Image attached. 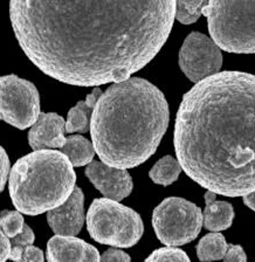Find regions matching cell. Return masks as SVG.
Masks as SVG:
<instances>
[{
    "label": "cell",
    "instance_id": "cell-15",
    "mask_svg": "<svg viewBox=\"0 0 255 262\" xmlns=\"http://www.w3.org/2000/svg\"><path fill=\"white\" fill-rule=\"evenodd\" d=\"M102 95V90L95 88L89 94L84 101H80L75 106L69 110L65 131L68 134L87 133L90 130V121L98 98Z\"/></svg>",
    "mask_w": 255,
    "mask_h": 262
},
{
    "label": "cell",
    "instance_id": "cell-1",
    "mask_svg": "<svg viewBox=\"0 0 255 262\" xmlns=\"http://www.w3.org/2000/svg\"><path fill=\"white\" fill-rule=\"evenodd\" d=\"M176 2L12 0L20 47L46 75L79 87L126 81L158 54Z\"/></svg>",
    "mask_w": 255,
    "mask_h": 262
},
{
    "label": "cell",
    "instance_id": "cell-4",
    "mask_svg": "<svg viewBox=\"0 0 255 262\" xmlns=\"http://www.w3.org/2000/svg\"><path fill=\"white\" fill-rule=\"evenodd\" d=\"M76 183L69 159L56 150H36L24 156L12 167L8 191L16 211L39 215L67 202Z\"/></svg>",
    "mask_w": 255,
    "mask_h": 262
},
{
    "label": "cell",
    "instance_id": "cell-19",
    "mask_svg": "<svg viewBox=\"0 0 255 262\" xmlns=\"http://www.w3.org/2000/svg\"><path fill=\"white\" fill-rule=\"evenodd\" d=\"M207 2H176L175 19L184 25L196 23L203 15V8Z\"/></svg>",
    "mask_w": 255,
    "mask_h": 262
},
{
    "label": "cell",
    "instance_id": "cell-28",
    "mask_svg": "<svg viewBox=\"0 0 255 262\" xmlns=\"http://www.w3.org/2000/svg\"><path fill=\"white\" fill-rule=\"evenodd\" d=\"M244 203L246 206H248L250 210L255 212V191L244 196Z\"/></svg>",
    "mask_w": 255,
    "mask_h": 262
},
{
    "label": "cell",
    "instance_id": "cell-3",
    "mask_svg": "<svg viewBox=\"0 0 255 262\" xmlns=\"http://www.w3.org/2000/svg\"><path fill=\"white\" fill-rule=\"evenodd\" d=\"M170 112L155 84L130 77L102 93L90 121L93 146L105 165L133 169L156 152L165 135Z\"/></svg>",
    "mask_w": 255,
    "mask_h": 262
},
{
    "label": "cell",
    "instance_id": "cell-20",
    "mask_svg": "<svg viewBox=\"0 0 255 262\" xmlns=\"http://www.w3.org/2000/svg\"><path fill=\"white\" fill-rule=\"evenodd\" d=\"M25 226L23 213L19 211L4 210L0 212V229L8 239L20 234Z\"/></svg>",
    "mask_w": 255,
    "mask_h": 262
},
{
    "label": "cell",
    "instance_id": "cell-5",
    "mask_svg": "<svg viewBox=\"0 0 255 262\" xmlns=\"http://www.w3.org/2000/svg\"><path fill=\"white\" fill-rule=\"evenodd\" d=\"M211 39L223 51L255 53V2H207L203 8Z\"/></svg>",
    "mask_w": 255,
    "mask_h": 262
},
{
    "label": "cell",
    "instance_id": "cell-21",
    "mask_svg": "<svg viewBox=\"0 0 255 262\" xmlns=\"http://www.w3.org/2000/svg\"><path fill=\"white\" fill-rule=\"evenodd\" d=\"M144 262H191V260L182 249L163 247L152 252Z\"/></svg>",
    "mask_w": 255,
    "mask_h": 262
},
{
    "label": "cell",
    "instance_id": "cell-14",
    "mask_svg": "<svg viewBox=\"0 0 255 262\" xmlns=\"http://www.w3.org/2000/svg\"><path fill=\"white\" fill-rule=\"evenodd\" d=\"M205 210L203 213L204 227L212 232L225 231L232 226L234 219L233 206L224 200H217L211 191L205 193Z\"/></svg>",
    "mask_w": 255,
    "mask_h": 262
},
{
    "label": "cell",
    "instance_id": "cell-9",
    "mask_svg": "<svg viewBox=\"0 0 255 262\" xmlns=\"http://www.w3.org/2000/svg\"><path fill=\"white\" fill-rule=\"evenodd\" d=\"M178 62L187 79L198 83L219 73L223 54L211 38L203 33L192 32L180 48Z\"/></svg>",
    "mask_w": 255,
    "mask_h": 262
},
{
    "label": "cell",
    "instance_id": "cell-22",
    "mask_svg": "<svg viewBox=\"0 0 255 262\" xmlns=\"http://www.w3.org/2000/svg\"><path fill=\"white\" fill-rule=\"evenodd\" d=\"M10 260L13 262H45L44 252L33 245L14 246L11 248Z\"/></svg>",
    "mask_w": 255,
    "mask_h": 262
},
{
    "label": "cell",
    "instance_id": "cell-7",
    "mask_svg": "<svg viewBox=\"0 0 255 262\" xmlns=\"http://www.w3.org/2000/svg\"><path fill=\"white\" fill-rule=\"evenodd\" d=\"M152 226L160 243L167 247H178L198 236L203 227V213L196 204L170 196L154 210Z\"/></svg>",
    "mask_w": 255,
    "mask_h": 262
},
{
    "label": "cell",
    "instance_id": "cell-25",
    "mask_svg": "<svg viewBox=\"0 0 255 262\" xmlns=\"http://www.w3.org/2000/svg\"><path fill=\"white\" fill-rule=\"evenodd\" d=\"M224 262H247V255L244 248L239 245H228L227 252H226Z\"/></svg>",
    "mask_w": 255,
    "mask_h": 262
},
{
    "label": "cell",
    "instance_id": "cell-13",
    "mask_svg": "<svg viewBox=\"0 0 255 262\" xmlns=\"http://www.w3.org/2000/svg\"><path fill=\"white\" fill-rule=\"evenodd\" d=\"M65 120L55 113H41L31 130L28 131V143L33 150L56 149L63 146Z\"/></svg>",
    "mask_w": 255,
    "mask_h": 262
},
{
    "label": "cell",
    "instance_id": "cell-16",
    "mask_svg": "<svg viewBox=\"0 0 255 262\" xmlns=\"http://www.w3.org/2000/svg\"><path fill=\"white\" fill-rule=\"evenodd\" d=\"M61 152L75 167L89 165L93 162L94 156H95L93 143L88 141L87 138L79 136V135L66 138L65 144L61 147Z\"/></svg>",
    "mask_w": 255,
    "mask_h": 262
},
{
    "label": "cell",
    "instance_id": "cell-8",
    "mask_svg": "<svg viewBox=\"0 0 255 262\" xmlns=\"http://www.w3.org/2000/svg\"><path fill=\"white\" fill-rule=\"evenodd\" d=\"M39 92L31 81L11 74L0 76V120L25 130L40 116Z\"/></svg>",
    "mask_w": 255,
    "mask_h": 262
},
{
    "label": "cell",
    "instance_id": "cell-27",
    "mask_svg": "<svg viewBox=\"0 0 255 262\" xmlns=\"http://www.w3.org/2000/svg\"><path fill=\"white\" fill-rule=\"evenodd\" d=\"M11 241L0 229V262H6L10 259Z\"/></svg>",
    "mask_w": 255,
    "mask_h": 262
},
{
    "label": "cell",
    "instance_id": "cell-23",
    "mask_svg": "<svg viewBox=\"0 0 255 262\" xmlns=\"http://www.w3.org/2000/svg\"><path fill=\"white\" fill-rule=\"evenodd\" d=\"M10 171V158H8V155L6 154L5 149H4L3 146H0V193H2L4 188H5Z\"/></svg>",
    "mask_w": 255,
    "mask_h": 262
},
{
    "label": "cell",
    "instance_id": "cell-24",
    "mask_svg": "<svg viewBox=\"0 0 255 262\" xmlns=\"http://www.w3.org/2000/svg\"><path fill=\"white\" fill-rule=\"evenodd\" d=\"M34 239H35L34 232L32 231V228L30 226H27V225L25 224L22 233L16 236H14L13 239H10L11 247H14V246L33 245V243H34Z\"/></svg>",
    "mask_w": 255,
    "mask_h": 262
},
{
    "label": "cell",
    "instance_id": "cell-6",
    "mask_svg": "<svg viewBox=\"0 0 255 262\" xmlns=\"http://www.w3.org/2000/svg\"><path fill=\"white\" fill-rule=\"evenodd\" d=\"M87 229L96 243L130 248L141 240L144 225L133 208L112 199H95L87 213Z\"/></svg>",
    "mask_w": 255,
    "mask_h": 262
},
{
    "label": "cell",
    "instance_id": "cell-2",
    "mask_svg": "<svg viewBox=\"0 0 255 262\" xmlns=\"http://www.w3.org/2000/svg\"><path fill=\"white\" fill-rule=\"evenodd\" d=\"M182 170L216 194L255 191V75L221 72L185 94L175 124Z\"/></svg>",
    "mask_w": 255,
    "mask_h": 262
},
{
    "label": "cell",
    "instance_id": "cell-18",
    "mask_svg": "<svg viewBox=\"0 0 255 262\" xmlns=\"http://www.w3.org/2000/svg\"><path fill=\"white\" fill-rule=\"evenodd\" d=\"M182 166L179 162L172 156H165L152 166L150 170V178L155 184L168 186L178 179Z\"/></svg>",
    "mask_w": 255,
    "mask_h": 262
},
{
    "label": "cell",
    "instance_id": "cell-17",
    "mask_svg": "<svg viewBox=\"0 0 255 262\" xmlns=\"http://www.w3.org/2000/svg\"><path fill=\"white\" fill-rule=\"evenodd\" d=\"M228 244L219 232H213L201 237L197 245V255L201 262L223 260L227 252Z\"/></svg>",
    "mask_w": 255,
    "mask_h": 262
},
{
    "label": "cell",
    "instance_id": "cell-11",
    "mask_svg": "<svg viewBox=\"0 0 255 262\" xmlns=\"http://www.w3.org/2000/svg\"><path fill=\"white\" fill-rule=\"evenodd\" d=\"M84 219V194L77 186L67 202L47 212V223L56 235H77L83 227Z\"/></svg>",
    "mask_w": 255,
    "mask_h": 262
},
{
    "label": "cell",
    "instance_id": "cell-26",
    "mask_svg": "<svg viewBox=\"0 0 255 262\" xmlns=\"http://www.w3.org/2000/svg\"><path fill=\"white\" fill-rule=\"evenodd\" d=\"M100 262H131L129 254L121 249L110 248L102 254Z\"/></svg>",
    "mask_w": 255,
    "mask_h": 262
},
{
    "label": "cell",
    "instance_id": "cell-10",
    "mask_svg": "<svg viewBox=\"0 0 255 262\" xmlns=\"http://www.w3.org/2000/svg\"><path fill=\"white\" fill-rule=\"evenodd\" d=\"M86 176L107 199L115 202L126 198L134 187L129 172L108 166L102 162L93 161L90 163L86 169Z\"/></svg>",
    "mask_w": 255,
    "mask_h": 262
},
{
    "label": "cell",
    "instance_id": "cell-12",
    "mask_svg": "<svg viewBox=\"0 0 255 262\" xmlns=\"http://www.w3.org/2000/svg\"><path fill=\"white\" fill-rule=\"evenodd\" d=\"M47 262H100L96 247L76 236L54 235L47 244Z\"/></svg>",
    "mask_w": 255,
    "mask_h": 262
}]
</instances>
